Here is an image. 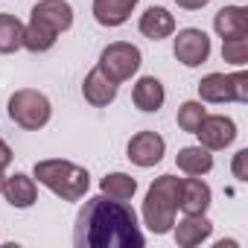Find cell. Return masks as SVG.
I'll use <instances>...</instances> for the list:
<instances>
[{"mask_svg":"<svg viewBox=\"0 0 248 248\" xmlns=\"http://www.w3.org/2000/svg\"><path fill=\"white\" fill-rule=\"evenodd\" d=\"M245 161H248V149H239L233 155V164H231V172L236 181H248V170H245Z\"/></svg>","mask_w":248,"mask_h":248,"instance_id":"d4e9b609","label":"cell"},{"mask_svg":"<svg viewBox=\"0 0 248 248\" xmlns=\"http://www.w3.org/2000/svg\"><path fill=\"white\" fill-rule=\"evenodd\" d=\"M199 96L202 102H248V73H207L199 82Z\"/></svg>","mask_w":248,"mask_h":248,"instance_id":"8992f818","label":"cell"},{"mask_svg":"<svg viewBox=\"0 0 248 248\" xmlns=\"http://www.w3.org/2000/svg\"><path fill=\"white\" fill-rule=\"evenodd\" d=\"M73 242L76 248H143L146 236L126 202L93 196L76 213Z\"/></svg>","mask_w":248,"mask_h":248,"instance_id":"6da1fadb","label":"cell"},{"mask_svg":"<svg viewBox=\"0 0 248 248\" xmlns=\"http://www.w3.org/2000/svg\"><path fill=\"white\" fill-rule=\"evenodd\" d=\"M175 164L184 175H207L213 170V152L204 149L202 143L199 146H184V149H178Z\"/></svg>","mask_w":248,"mask_h":248,"instance_id":"ffe728a7","label":"cell"},{"mask_svg":"<svg viewBox=\"0 0 248 248\" xmlns=\"http://www.w3.org/2000/svg\"><path fill=\"white\" fill-rule=\"evenodd\" d=\"M213 30L222 41L248 35V9L245 6H222L213 15Z\"/></svg>","mask_w":248,"mask_h":248,"instance_id":"5bb4252c","label":"cell"},{"mask_svg":"<svg viewBox=\"0 0 248 248\" xmlns=\"http://www.w3.org/2000/svg\"><path fill=\"white\" fill-rule=\"evenodd\" d=\"M213 202V193L210 187L202 181V175H190V178H181V187H178V207L181 213L193 216V213H207Z\"/></svg>","mask_w":248,"mask_h":248,"instance_id":"30bf717a","label":"cell"},{"mask_svg":"<svg viewBox=\"0 0 248 248\" xmlns=\"http://www.w3.org/2000/svg\"><path fill=\"white\" fill-rule=\"evenodd\" d=\"M140 64H143V53H140L132 41H114V44H108V47L99 53V62H96V67H99L111 82H117V85L129 82V79L140 70Z\"/></svg>","mask_w":248,"mask_h":248,"instance_id":"5b68a950","label":"cell"},{"mask_svg":"<svg viewBox=\"0 0 248 248\" xmlns=\"http://www.w3.org/2000/svg\"><path fill=\"white\" fill-rule=\"evenodd\" d=\"M175 3L181 6V9H190V12H196V9H204L210 0H175Z\"/></svg>","mask_w":248,"mask_h":248,"instance_id":"4316f807","label":"cell"},{"mask_svg":"<svg viewBox=\"0 0 248 248\" xmlns=\"http://www.w3.org/2000/svg\"><path fill=\"white\" fill-rule=\"evenodd\" d=\"M196 138L204 149L210 152H219V149H228L233 140H236V123L225 114H204L202 126L196 129Z\"/></svg>","mask_w":248,"mask_h":248,"instance_id":"ba28073f","label":"cell"},{"mask_svg":"<svg viewBox=\"0 0 248 248\" xmlns=\"http://www.w3.org/2000/svg\"><path fill=\"white\" fill-rule=\"evenodd\" d=\"M164 152H167V140L158 132H149V129L146 132H138L129 140V146H126V158L135 167H140V170H149V167L161 164L164 161Z\"/></svg>","mask_w":248,"mask_h":248,"instance_id":"9c48e42d","label":"cell"},{"mask_svg":"<svg viewBox=\"0 0 248 248\" xmlns=\"http://www.w3.org/2000/svg\"><path fill=\"white\" fill-rule=\"evenodd\" d=\"M32 18H41L44 24H50L62 35L73 27V6L67 0H38L32 6Z\"/></svg>","mask_w":248,"mask_h":248,"instance_id":"2e32d148","label":"cell"},{"mask_svg":"<svg viewBox=\"0 0 248 248\" xmlns=\"http://www.w3.org/2000/svg\"><path fill=\"white\" fill-rule=\"evenodd\" d=\"M178 187H181V178L175 175H161L149 184L146 190V199H143V225L164 236L172 231L175 225V210H178Z\"/></svg>","mask_w":248,"mask_h":248,"instance_id":"3957f363","label":"cell"},{"mask_svg":"<svg viewBox=\"0 0 248 248\" xmlns=\"http://www.w3.org/2000/svg\"><path fill=\"white\" fill-rule=\"evenodd\" d=\"M12 158H15V155H12V149H9V143H6L3 138H0V172H3V170H6V167L12 164Z\"/></svg>","mask_w":248,"mask_h":248,"instance_id":"484cf974","label":"cell"},{"mask_svg":"<svg viewBox=\"0 0 248 248\" xmlns=\"http://www.w3.org/2000/svg\"><path fill=\"white\" fill-rule=\"evenodd\" d=\"M32 178H38V184H44L62 202H82L91 187V172L85 167H79L73 161H62V158L38 161L32 167Z\"/></svg>","mask_w":248,"mask_h":248,"instance_id":"7a4b0ae2","label":"cell"},{"mask_svg":"<svg viewBox=\"0 0 248 248\" xmlns=\"http://www.w3.org/2000/svg\"><path fill=\"white\" fill-rule=\"evenodd\" d=\"M172 233H175V242H178L181 248H196V245H202V242L210 239L213 222H210L204 213H193V216L184 213V219L172 225Z\"/></svg>","mask_w":248,"mask_h":248,"instance_id":"8fae6325","label":"cell"},{"mask_svg":"<svg viewBox=\"0 0 248 248\" xmlns=\"http://www.w3.org/2000/svg\"><path fill=\"white\" fill-rule=\"evenodd\" d=\"M24 47V24L3 12L0 15V56H9V53H18Z\"/></svg>","mask_w":248,"mask_h":248,"instance_id":"7402d4cb","label":"cell"},{"mask_svg":"<svg viewBox=\"0 0 248 248\" xmlns=\"http://www.w3.org/2000/svg\"><path fill=\"white\" fill-rule=\"evenodd\" d=\"M222 59H225L228 64H233V67H242V64L248 62V35L222 41Z\"/></svg>","mask_w":248,"mask_h":248,"instance_id":"cb8c5ba5","label":"cell"},{"mask_svg":"<svg viewBox=\"0 0 248 248\" xmlns=\"http://www.w3.org/2000/svg\"><path fill=\"white\" fill-rule=\"evenodd\" d=\"M204 105H202V99H187V102H181V108H178V129L181 132H187V135H196V129L202 126V120H204Z\"/></svg>","mask_w":248,"mask_h":248,"instance_id":"603a6c76","label":"cell"},{"mask_svg":"<svg viewBox=\"0 0 248 248\" xmlns=\"http://www.w3.org/2000/svg\"><path fill=\"white\" fill-rule=\"evenodd\" d=\"M0 190H3V172H0Z\"/></svg>","mask_w":248,"mask_h":248,"instance_id":"83f0119b","label":"cell"},{"mask_svg":"<svg viewBox=\"0 0 248 248\" xmlns=\"http://www.w3.org/2000/svg\"><path fill=\"white\" fill-rule=\"evenodd\" d=\"M82 96H85L88 105L105 108V105H111V102L117 99V82H111L99 67H93V70L85 76V82H82Z\"/></svg>","mask_w":248,"mask_h":248,"instance_id":"4fadbf2b","label":"cell"},{"mask_svg":"<svg viewBox=\"0 0 248 248\" xmlns=\"http://www.w3.org/2000/svg\"><path fill=\"white\" fill-rule=\"evenodd\" d=\"M99 190H102V196H108V199L129 202V199H135V193H138V181H135L132 175H126V172H108V175L99 181Z\"/></svg>","mask_w":248,"mask_h":248,"instance_id":"44dd1931","label":"cell"},{"mask_svg":"<svg viewBox=\"0 0 248 248\" xmlns=\"http://www.w3.org/2000/svg\"><path fill=\"white\" fill-rule=\"evenodd\" d=\"M140 0H93V18L99 27H123Z\"/></svg>","mask_w":248,"mask_h":248,"instance_id":"e0dca14e","label":"cell"},{"mask_svg":"<svg viewBox=\"0 0 248 248\" xmlns=\"http://www.w3.org/2000/svg\"><path fill=\"white\" fill-rule=\"evenodd\" d=\"M56 41H59V32L50 24H44L41 18H30V24H24V50L47 53V50H53Z\"/></svg>","mask_w":248,"mask_h":248,"instance_id":"d6986e66","label":"cell"},{"mask_svg":"<svg viewBox=\"0 0 248 248\" xmlns=\"http://www.w3.org/2000/svg\"><path fill=\"white\" fill-rule=\"evenodd\" d=\"M138 30H140V35L149 38V41H164V38H170V35L175 32V18H172L170 9H164V6H149V9L140 15Z\"/></svg>","mask_w":248,"mask_h":248,"instance_id":"9a60e30c","label":"cell"},{"mask_svg":"<svg viewBox=\"0 0 248 248\" xmlns=\"http://www.w3.org/2000/svg\"><path fill=\"white\" fill-rule=\"evenodd\" d=\"M6 111H9V120L15 126L27 129V132H38L44 129L50 117H53V105L47 99V93L41 91H32V88H21L9 96L6 102Z\"/></svg>","mask_w":248,"mask_h":248,"instance_id":"277c9868","label":"cell"},{"mask_svg":"<svg viewBox=\"0 0 248 248\" xmlns=\"http://www.w3.org/2000/svg\"><path fill=\"white\" fill-rule=\"evenodd\" d=\"M210 38L204 30H196V27H187V30H178L175 41H172V53L175 59L184 64V67H199L210 59Z\"/></svg>","mask_w":248,"mask_h":248,"instance_id":"52a82bcc","label":"cell"},{"mask_svg":"<svg viewBox=\"0 0 248 248\" xmlns=\"http://www.w3.org/2000/svg\"><path fill=\"white\" fill-rule=\"evenodd\" d=\"M164 99H167V91H164L161 79H155V76H140V79L135 82V88H132V102H135V108H140V111H146V114L161 111Z\"/></svg>","mask_w":248,"mask_h":248,"instance_id":"ac0fdd59","label":"cell"},{"mask_svg":"<svg viewBox=\"0 0 248 248\" xmlns=\"http://www.w3.org/2000/svg\"><path fill=\"white\" fill-rule=\"evenodd\" d=\"M0 193L6 196V202H9L12 207L27 210V207H32L35 199H38V184H35V178H30L27 172H15V175L3 178V190H0Z\"/></svg>","mask_w":248,"mask_h":248,"instance_id":"7c38bea8","label":"cell"}]
</instances>
